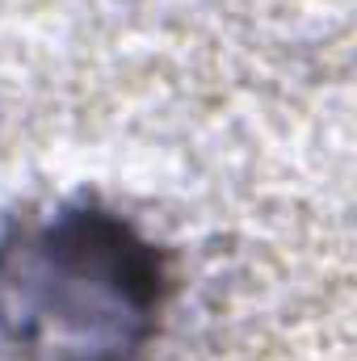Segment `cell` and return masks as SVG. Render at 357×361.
<instances>
[{"mask_svg": "<svg viewBox=\"0 0 357 361\" xmlns=\"http://www.w3.org/2000/svg\"><path fill=\"white\" fill-rule=\"evenodd\" d=\"M173 273L160 244L97 197H63L0 231V349L13 361H139Z\"/></svg>", "mask_w": 357, "mask_h": 361, "instance_id": "obj_1", "label": "cell"}]
</instances>
